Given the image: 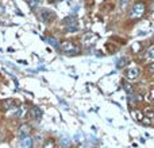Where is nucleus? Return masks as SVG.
<instances>
[{
  "label": "nucleus",
  "mask_w": 154,
  "mask_h": 148,
  "mask_svg": "<svg viewBox=\"0 0 154 148\" xmlns=\"http://www.w3.org/2000/svg\"><path fill=\"white\" fill-rule=\"evenodd\" d=\"M133 46H134V47H133V50H134V51H138L139 49H141V43H134Z\"/></svg>",
  "instance_id": "19"
},
{
  "label": "nucleus",
  "mask_w": 154,
  "mask_h": 148,
  "mask_svg": "<svg viewBox=\"0 0 154 148\" xmlns=\"http://www.w3.org/2000/svg\"><path fill=\"white\" fill-rule=\"evenodd\" d=\"M152 18H153V19H154V12H153V15H152Z\"/></svg>",
  "instance_id": "23"
},
{
  "label": "nucleus",
  "mask_w": 154,
  "mask_h": 148,
  "mask_svg": "<svg viewBox=\"0 0 154 148\" xmlns=\"http://www.w3.org/2000/svg\"><path fill=\"white\" fill-rule=\"evenodd\" d=\"M152 10H153V12H154V4L152 5Z\"/></svg>",
  "instance_id": "22"
},
{
  "label": "nucleus",
  "mask_w": 154,
  "mask_h": 148,
  "mask_svg": "<svg viewBox=\"0 0 154 148\" xmlns=\"http://www.w3.org/2000/svg\"><path fill=\"white\" fill-rule=\"evenodd\" d=\"M42 148H57V144H56V141H54V139H46V140L43 141Z\"/></svg>",
  "instance_id": "12"
},
{
  "label": "nucleus",
  "mask_w": 154,
  "mask_h": 148,
  "mask_svg": "<svg viewBox=\"0 0 154 148\" xmlns=\"http://www.w3.org/2000/svg\"><path fill=\"white\" fill-rule=\"evenodd\" d=\"M125 62H127V59H126V58H122L119 62H118V67H119V69H120V67H122V65L125 64Z\"/></svg>",
  "instance_id": "21"
},
{
  "label": "nucleus",
  "mask_w": 154,
  "mask_h": 148,
  "mask_svg": "<svg viewBox=\"0 0 154 148\" xmlns=\"http://www.w3.org/2000/svg\"><path fill=\"white\" fill-rule=\"evenodd\" d=\"M0 106H3L0 111H8V109L16 106V104L14 102V100H3V101H0Z\"/></svg>",
  "instance_id": "9"
},
{
  "label": "nucleus",
  "mask_w": 154,
  "mask_h": 148,
  "mask_svg": "<svg viewBox=\"0 0 154 148\" xmlns=\"http://www.w3.org/2000/svg\"><path fill=\"white\" fill-rule=\"evenodd\" d=\"M146 12V4L143 1H137L134 3V5L131 7V11H130V16L133 19H139L145 15Z\"/></svg>",
  "instance_id": "2"
},
{
  "label": "nucleus",
  "mask_w": 154,
  "mask_h": 148,
  "mask_svg": "<svg viewBox=\"0 0 154 148\" xmlns=\"http://www.w3.org/2000/svg\"><path fill=\"white\" fill-rule=\"evenodd\" d=\"M22 147H23V148H31L32 147V139L30 138V136H27V138H23Z\"/></svg>",
  "instance_id": "13"
},
{
  "label": "nucleus",
  "mask_w": 154,
  "mask_h": 148,
  "mask_svg": "<svg viewBox=\"0 0 154 148\" xmlns=\"http://www.w3.org/2000/svg\"><path fill=\"white\" fill-rule=\"evenodd\" d=\"M143 113H145V116L149 117V119H152V120L154 119V111L153 109H145Z\"/></svg>",
  "instance_id": "15"
},
{
  "label": "nucleus",
  "mask_w": 154,
  "mask_h": 148,
  "mask_svg": "<svg viewBox=\"0 0 154 148\" xmlns=\"http://www.w3.org/2000/svg\"><path fill=\"white\" fill-rule=\"evenodd\" d=\"M30 133H31V125H30L29 123H23V124L19 127V129H18V135L23 139V138L30 136Z\"/></svg>",
  "instance_id": "6"
},
{
  "label": "nucleus",
  "mask_w": 154,
  "mask_h": 148,
  "mask_svg": "<svg viewBox=\"0 0 154 148\" xmlns=\"http://www.w3.org/2000/svg\"><path fill=\"white\" fill-rule=\"evenodd\" d=\"M97 39H99L97 34H93V32H88V34H85L84 37H82V45H85V46H92Z\"/></svg>",
  "instance_id": "4"
},
{
  "label": "nucleus",
  "mask_w": 154,
  "mask_h": 148,
  "mask_svg": "<svg viewBox=\"0 0 154 148\" xmlns=\"http://www.w3.org/2000/svg\"><path fill=\"white\" fill-rule=\"evenodd\" d=\"M30 114L34 120H41L42 119V111H41L39 106H32L31 111H30Z\"/></svg>",
  "instance_id": "8"
},
{
  "label": "nucleus",
  "mask_w": 154,
  "mask_h": 148,
  "mask_svg": "<svg viewBox=\"0 0 154 148\" xmlns=\"http://www.w3.org/2000/svg\"><path fill=\"white\" fill-rule=\"evenodd\" d=\"M38 3H39V0H27V4H29V7L32 8V10H34V8L38 5Z\"/></svg>",
  "instance_id": "16"
},
{
  "label": "nucleus",
  "mask_w": 154,
  "mask_h": 148,
  "mask_svg": "<svg viewBox=\"0 0 154 148\" xmlns=\"http://www.w3.org/2000/svg\"><path fill=\"white\" fill-rule=\"evenodd\" d=\"M123 87H125L126 93H128V94H133V93H134L133 86H131V85L128 84V82H125V84H123Z\"/></svg>",
  "instance_id": "14"
},
{
  "label": "nucleus",
  "mask_w": 154,
  "mask_h": 148,
  "mask_svg": "<svg viewBox=\"0 0 154 148\" xmlns=\"http://www.w3.org/2000/svg\"><path fill=\"white\" fill-rule=\"evenodd\" d=\"M149 100H150V101H153V102H154V89L150 90V93H149Z\"/></svg>",
  "instance_id": "20"
},
{
  "label": "nucleus",
  "mask_w": 154,
  "mask_h": 148,
  "mask_svg": "<svg viewBox=\"0 0 154 148\" xmlns=\"http://www.w3.org/2000/svg\"><path fill=\"white\" fill-rule=\"evenodd\" d=\"M49 42H50L51 45H53L56 49H58V47H60V45H58V43H57V40L54 39V38H49Z\"/></svg>",
  "instance_id": "18"
},
{
  "label": "nucleus",
  "mask_w": 154,
  "mask_h": 148,
  "mask_svg": "<svg viewBox=\"0 0 154 148\" xmlns=\"http://www.w3.org/2000/svg\"><path fill=\"white\" fill-rule=\"evenodd\" d=\"M147 72L149 73H152V74H154V62H150L149 65H147Z\"/></svg>",
  "instance_id": "17"
},
{
  "label": "nucleus",
  "mask_w": 154,
  "mask_h": 148,
  "mask_svg": "<svg viewBox=\"0 0 154 148\" xmlns=\"http://www.w3.org/2000/svg\"><path fill=\"white\" fill-rule=\"evenodd\" d=\"M145 58H146L147 61L154 62V46H152V47H149L146 50V53H145Z\"/></svg>",
  "instance_id": "11"
},
{
  "label": "nucleus",
  "mask_w": 154,
  "mask_h": 148,
  "mask_svg": "<svg viewBox=\"0 0 154 148\" xmlns=\"http://www.w3.org/2000/svg\"><path fill=\"white\" fill-rule=\"evenodd\" d=\"M41 19H42L45 23H51V22L56 19V13L53 12V11L50 10H42V12H41Z\"/></svg>",
  "instance_id": "5"
},
{
  "label": "nucleus",
  "mask_w": 154,
  "mask_h": 148,
  "mask_svg": "<svg viewBox=\"0 0 154 148\" xmlns=\"http://www.w3.org/2000/svg\"><path fill=\"white\" fill-rule=\"evenodd\" d=\"M139 75H141V69H139L138 66L127 67V70H126V73H125L126 79H127V81H130V82L137 81V79L139 78Z\"/></svg>",
  "instance_id": "3"
},
{
  "label": "nucleus",
  "mask_w": 154,
  "mask_h": 148,
  "mask_svg": "<svg viewBox=\"0 0 154 148\" xmlns=\"http://www.w3.org/2000/svg\"><path fill=\"white\" fill-rule=\"evenodd\" d=\"M131 116H133V119L138 123H142V120L145 119V113H143V111H141V109H131Z\"/></svg>",
  "instance_id": "7"
},
{
  "label": "nucleus",
  "mask_w": 154,
  "mask_h": 148,
  "mask_svg": "<svg viewBox=\"0 0 154 148\" xmlns=\"http://www.w3.org/2000/svg\"><path fill=\"white\" fill-rule=\"evenodd\" d=\"M62 23H64L65 26H70V24H72V26H76V24H77V19H76L75 15H73V16L69 15V16H66V18L62 20Z\"/></svg>",
  "instance_id": "10"
},
{
  "label": "nucleus",
  "mask_w": 154,
  "mask_h": 148,
  "mask_svg": "<svg viewBox=\"0 0 154 148\" xmlns=\"http://www.w3.org/2000/svg\"><path fill=\"white\" fill-rule=\"evenodd\" d=\"M60 49H61V51L64 54H66V55H77V54H80V47L77 45H75L73 42H70V40H64V42H61Z\"/></svg>",
  "instance_id": "1"
}]
</instances>
